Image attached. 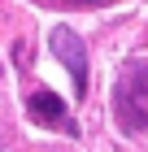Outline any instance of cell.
Here are the masks:
<instances>
[{
  "mask_svg": "<svg viewBox=\"0 0 148 152\" xmlns=\"http://www.w3.org/2000/svg\"><path fill=\"white\" fill-rule=\"evenodd\" d=\"M113 117L126 135L148 130V57H131L113 87Z\"/></svg>",
  "mask_w": 148,
  "mask_h": 152,
  "instance_id": "6da1fadb",
  "label": "cell"
},
{
  "mask_svg": "<svg viewBox=\"0 0 148 152\" xmlns=\"http://www.w3.org/2000/svg\"><path fill=\"white\" fill-rule=\"evenodd\" d=\"M48 44H52L57 61L70 70V78H74V96H83V91H87V44H83L70 26H52Z\"/></svg>",
  "mask_w": 148,
  "mask_h": 152,
  "instance_id": "7a4b0ae2",
  "label": "cell"
},
{
  "mask_svg": "<svg viewBox=\"0 0 148 152\" xmlns=\"http://www.w3.org/2000/svg\"><path fill=\"white\" fill-rule=\"evenodd\" d=\"M26 109H31V117L39 126H66V100L52 96V91H35Z\"/></svg>",
  "mask_w": 148,
  "mask_h": 152,
  "instance_id": "3957f363",
  "label": "cell"
},
{
  "mask_svg": "<svg viewBox=\"0 0 148 152\" xmlns=\"http://www.w3.org/2000/svg\"><path fill=\"white\" fill-rule=\"evenodd\" d=\"M74 4H100V0H74Z\"/></svg>",
  "mask_w": 148,
  "mask_h": 152,
  "instance_id": "277c9868",
  "label": "cell"
}]
</instances>
